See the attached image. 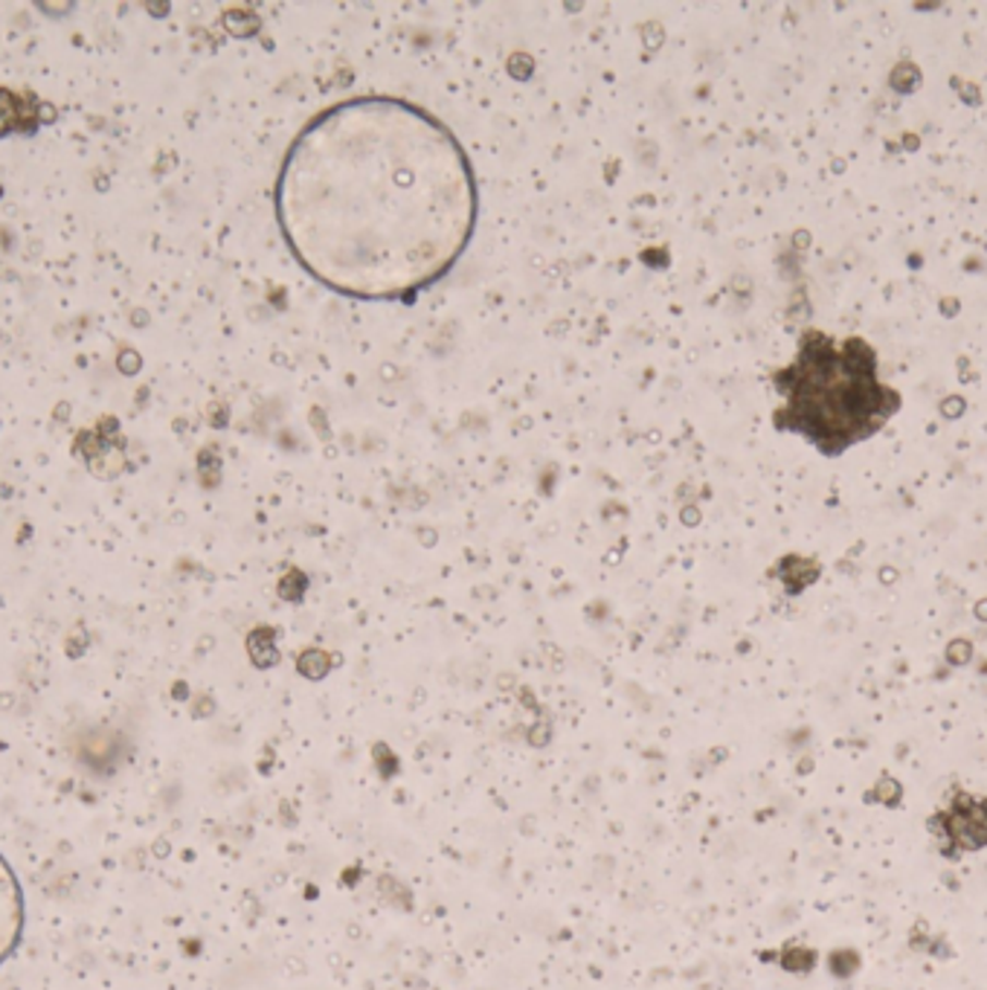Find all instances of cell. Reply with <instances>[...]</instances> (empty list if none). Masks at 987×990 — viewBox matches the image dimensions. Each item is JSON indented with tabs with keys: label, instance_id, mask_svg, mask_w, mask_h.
Masks as SVG:
<instances>
[{
	"label": "cell",
	"instance_id": "cell-1",
	"mask_svg": "<svg viewBox=\"0 0 987 990\" xmlns=\"http://www.w3.org/2000/svg\"><path fill=\"white\" fill-rule=\"evenodd\" d=\"M273 204L296 265L364 303H404L448 277L479 218L468 151L399 96L317 113L288 148Z\"/></svg>",
	"mask_w": 987,
	"mask_h": 990
},
{
	"label": "cell",
	"instance_id": "cell-2",
	"mask_svg": "<svg viewBox=\"0 0 987 990\" xmlns=\"http://www.w3.org/2000/svg\"><path fill=\"white\" fill-rule=\"evenodd\" d=\"M781 395L772 425L796 433L825 456H840L866 442L901 410V392L877 375V352L863 338L833 340L805 331L788 366L772 369Z\"/></svg>",
	"mask_w": 987,
	"mask_h": 990
},
{
	"label": "cell",
	"instance_id": "cell-3",
	"mask_svg": "<svg viewBox=\"0 0 987 990\" xmlns=\"http://www.w3.org/2000/svg\"><path fill=\"white\" fill-rule=\"evenodd\" d=\"M933 831H941L953 848L979 852L982 845H987V799L959 793L953 805L933 819Z\"/></svg>",
	"mask_w": 987,
	"mask_h": 990
},
{
	"label": "cell",
	"instance_id": "cell-4",
	"mask_svg": "<svg viewBox=\"0 0 987 990\" xmlns=\"http://www.w3.org/2000/svg\"><path fill=\"white\" fill-rule=\"evenodd\" d=\"M21 924H24V901L15 875L0 857V962H7L9 953L15 950L21 939Z\"/></svg>",
	"mask_w": 987,
	"mask_h": 990
},
{
	"label": "cell",
	"instance_id": "cell-5",
	"mask_svg": "<svg viewBox=\"0 0 987 990\" xmlns=\"http://www.w3.org/2000/svg\"><path fill=\"white\" fill-rule=\"evenodd\" d=\"M375 892H378V901L387 904L395 913H413L416 909V897H413V889L404 883L401 878L390 875V871H383L375 878Z\"/></svg>",
	"mask_w": 987,
	"mask_h": 990
},
{
	"label": "cell",
	"instance_id": "cell-6",
	"mask_svg": "<svg viewBox=\"0 0 987 990\" xmlns=\"http://www.w3.org/2000/svg\"><path fill=\"white\" fill-rule=\"evenodd\" d=\"M779 965L788 974H811L816 967V950L802 948V944H784L779 953Z\"/></svg>",
	"mask_w": 987,
	"mask_h": 990
},
{
	"label": "cell",
	"instance_id": "cell-7",
	"mask_svg": "<svg viewBox=\"0 0 987 990\" xmlns=\"http://www.w3.org/2000/svg\"><path fill=\"white\" fill-rule=\"evenodd\" d=\"M373 765L375 770H378V779H381V782H392V779L401 773V758L395 756V749H392L390 744H383V741L373 744Z\"/></svg>",
	"mask_w": 987,
	"mask_h": 990
},
{
	"label": "cell",
	"instance_id": "cell-8",
	"mask_svg": "<svg viewBox=\"0 0 987 990\" xmlns=\"http://www.w3.org/2000/svg\"><path fill=\"white\" fill-rule=\"evenodd\" d=\"M296 669H300V674H303L305 680L320 683V680H326V674L331 671V657L322 651H305L303 657H300V662H296Z\"/></svg>",
	"mask_w": 987,
	"mask_h": 990
},
{
	"label": "cell",
	"instance_id": "cell-9",
	"mask_svg": "<svg viewBox=\"0 0 987 990\" xmlns=\"http://www.w3.org/2000/svg\"><path fill=\"white\" fill-rule=\"evenodd\" d=\"M247 648H251L253 665H256V669H270V665H277L279 653H277V648L270 645L268 636L253 634L251 643H247Z\"/></svg>",
	"mask_w": 987,
	"mask_h": 990
},
{
	"label": "cell",
	"instance_id": "cell-10",
	"mask_svg": "<svg viewBox=\"0 0 987 990\" xmlns=\"http://www.w3.org/2000/svg\"><path fill=\"white\" fill-rule=\"evenodd\" d=\"M17 122H21V108H17L15 94L0 90V137H3L7 131L17 129Z\"/></svg>",
	"mask_w": 987,
	"mask_h": 990
},
{
	"label": "cell",
	"instance_id": "cell-11",
	"mask_svg": "<svg viewBox=\"0 0 987 990\" xmlns=\"http://www.w3.org/2000/svg\"><path fill=\"white\" fill-rule=\"evenodd\" d=\"M857 962L860 958L854 950H837V953H831V974L845 979V976H851L857 970Z\"/></svg>",
	"mask_w": 987,
	"mask_h": 990
},
{
	"label": "cell",
	"instance_id": "cell-12",
	"mask_svg": "<svg viewBox=\"0 0 987 990\" xmlns=\"http://www.w3.org/2000/svg\"><path fill=\"white\" fill-rule=\"evenodd\" d=\"M526 741H528V747H535V749L549 747V741H552V723H549V721H535L532 726H528Z\"/></svg>",
	"mask_w": 987,
	"mask_h": 990
},
{
	"label": "cell",
	"instance_id": "cell-13",
	"mask_svg": "<svg viewBox=\"0 0 987 990\" xmlns=\"http://www.w3.org/2000/svg\"><path fill=\"white\" fill-rule=\"evenodd\" d=\"M361 880H364V866H361V863L346 866V869L340 871V887L343 889H357L361 887Z\"/></svg>",
	"mask_w": 987,
	"mask_h": 990
},
{
	"label": "cell",
	"instance_id": "cell-14",
	"mask_svg": "<svg viewBox=\"0 0 987 990\" xmlns=\"http://www.w3.org/2000/svg\"><path fill=\"white\" fill-rule=\"evenodd\" d=\"M305 897H312V901H317V887H305Z\"/></svg>",
	"mask_w": 987,
	"mask_h": 990
}]
</instances>
